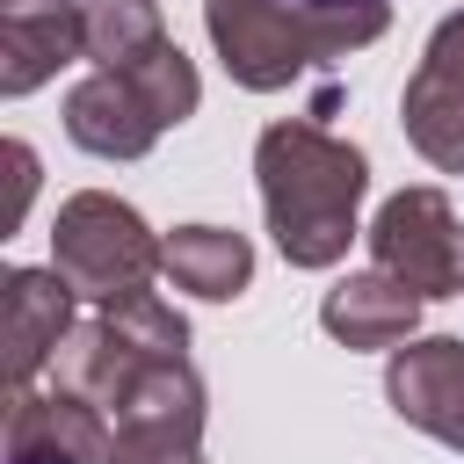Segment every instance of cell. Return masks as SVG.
<instances>
[{
	"label": "cell",
	"instance_id": "cell-11",
	"mask_svg": "<svg viewBox=\"0 0 464 464\" xmlns=\"http://www.w3.org/2000/svg\"><path fill=\"white\" fill-rule=\"evenodd\" d=\"M152 362H174V355H145L109 312H94V319H80L72 334H65V348L51 355V370H58V392H80V399H94L102 413H116L123 399H130V384L152 370Z\"/></svg>",
	"mask_w": 464,
	"mask_h": 464
},
{
	"label": "cell",
	"instance_id": "cell-5",
	"mask_svg": "<svg viewBox=\"0 0 464 464\" xmlns=\"http://www.w3.org/2000/svg\"><path fill=\"white\" fill-rule=\"evenodd\" d=\"M384 399L406 428L435 435L442 450H464V341L457 334L399 341L384 362Z\"/></svg>",
	"mask_w": 464,
	"mask_h": 464
},
{
	"label": "cell",
	"instance_id": "cell-6",
	"mask_svg": "<svg viewBox=\"0 0 464 464\" xmlns=\"http://www.w3.org/2000/svg\"><path fill=\"white\" fill-rule=\"evenodd\" d=\"M109 420L80 392H14L7 399V442L0 464H109Z\"/></svg>",
	"mask_w": 464,
	"mask_h": 464
},
{
	"label": "cell",
	"instance_id": "cell-8",
	"mask_svg": "<svg viewBox=\"0 0 464 464\" xmlns=\"http://www.w3.org/2000/svg\"><path fill=\"white\" fill-rule=\"evenodd\" d=\"M87 58V0H14L0 7V94L22 102L58 65Z\"/></svg>",
	"mask_w": 464,
	"mask_h": 464
},
{
	"label": "cell",
	"instance_id": "cell-12",
	"mask_svg": "<svg viewBox=\"0 0 464 464\" xmlns=\"http://www.w3.org/2000/svg\"><path fill=\"white\" fill-rule=\"evenodd\" d=\"M160 276L188 297H239L254 283V239L246 232H225V225H174L167 232V254H160Z\"/></svg>",
	"mask_w": 464,
	"mask_h": 464
},
{
	"label": "cell",
	"instance_id": "cell-1",
	"mask_svg": "<svg viewBox=\"0 0 464 464\" xmlns=\"http://www.w3.org/2000/svg\"><path fill=\"white\" fill-rule=\"evenodd\" d=\"M254 181H261V210L290 268H334L348 254L355 203L370 188L362 145L319 123H268L254 138Z\"/></svg>",
	"mask_w": 464,
	"mask_h": 464
},
{
	"label": "cell",
	"instance_id": "cell-14",
	"mask_svg": "<svg viewBox=\"0 0 464 464\" xmlns=\"http://www.w3.org/2000/svg\"><path fill=\"white\" fill-rule=\"evenodd\" d=\"M152 44H167L160 0H87V58L123 72L130 58H145Z\"/></svg>",
	"mask_w": 464,
	"mask_h": 464
},
{
	"label": "cell",
	"instance_id": "cell-10",
	"mask_svg": "<svg viewBox=\"0 0 464 464\" xmlns=\"http://www.w3.org/2000/svg\"><path fill=\"white\" fill-rule=\"evenodd\" d=\"M420 304H428V297L406 290L392 268H355V276H341V283L326 290L319 326H326L341 348H399V341H413Z\"/></svg>",
	"mask_w": 464,
	"mask_h": 464
},
{
	"label": "cell",
	"instance_id": "cell-4",
	"mask_svg": "<svg viewBox=\"0 0 464 464\" xmlns=\"http://www.w3.org/2000/svg\"><path fill=\"white\" fill-rule=\"evenodd\" d=\"M370 254L420 297H464V225L435 181L384 196V210L370 218Z\"/></svg>",
	"mask_w": 464,
	"mask_h": 464
},
{
	"label": "cell",
	"instance_id": "cell-2",
	"mask_svg": "<svg viewBox=\"0 0 464 464\" xmlns=\"http://www.w3.org/2000/svg\"><path fill=\"white\" fill-rule=\"evenodd\" d=\"M392 22L384 0L370 7H297V0H203V36L246 94H276L312 65H334L377 44Z\"/></svg>",
	"mask_w": 464,
	"mask_h": 464
},
{
	"label": "cell",
	"instance_id": "cell-15",
	"mask_svg": "<svg viewBox=\"0 0 464 464\" xmlns=\"http://www.w3.org/2000/svg\"><path fill=\"white\" fill-rule=\"evenodd\" d=\"M123 80L138 87V102L160 116V130L167 123H188L196 116V102H203V80H196V65H188V51L167 36V44H152L145 58H130L123 65Z\"/></svg>",
	"mask_w": 464,
	"mask_h": 464
},
{
	"label": "cell",
	"instance_id": "cell-3",
	"mask_svg": "<svg viewBox=\"0 0 464 464\" xmlns=\"http://www.w3.org/2000/svg\"><path fill=\"white\" fill-rule=\"evenodd\" d=\"M160 254H167V239H152V225L109 188H80L51 218V268H65V283L94 304L145 290L160 276Z\"/></svg>",
	"mask_w": 464,
	"mask_h": 464
},
{
	"label": "cell",
	"instance_id": "cell-20",
	"mask_svg": "<svg viewBox=\"0 0 464 464\" xmlns=\"http://www.w3.org/2000/svg\"><path fill=\"white\" fill-rule=\"evenodd\" d=\"M297 7H370V0H297Z\"/></svg>",
	"mask_w": 464,
	"mask_h": 464
},
{
	"label": "cell",
	"instance_id": "cell-16",
	"mask_svg": "<svg viewBox=\"0 0 464 464\" xmlns=\"http://www.w3.org/2000/svg\"><path fill=\"white\" fill-rule=\"evenodd\" d=\"M145 355H188V319L167 304V297H152V290H123V297H109L102 304Z\"/></svg>",
	"mask_w": 464,
	"mask_h": 464
},
{
	"label": "cell",
	"instance_id": "cell-19",
	"mask_svg": "<svg viewBox=\"0 0 464 464\" xmlns=\"http://www.w3.org/2000/svg\"><path fill=\"white\" fill-rule=\"evenodd\" d=\"M7 167H14V196H7V225H22V210H29V196H36V152L14 138L7 145Z\"/></svg>",
	"mask_w": 464,
	"mask_h": 464
},
{
	"label": "cell",
	"instance_id": "cell-18",
	"mask_svg": "<svg viewBox=\"0 0 464 464\" xmlns=\"http://www.w3.org/2000/svg\"><path fill=\"white\" fill-rule=\"evenodd\" d=\"M420 65H428V72H442V80H464V7L435 22V36H428Z\"/></svg>",
	"mask_w": 464,
	"mask_h": 464
},
{
	"label": "cell",
	"instance_id": "cell-21",
	"mask_svg": "<svg viewBox=\"0 0 464 464\" xmlns=\"http://www.w3.org/2000/svg\"><path fill=\"white\" fill-rule=\"evenodd\" d=\"M0 7H14V0H0Z\"/></svg>",
	"mask_w": 464,
	"mask_h": 464
},
{
	"label": "cell",
	"instance_id": "cell-7",
	"mask_svg": "<svg viewBox=\"0 0 464 464\" xmlns=\"http://www.w3.org/2000/svg\"><path fill=\"white\" fill-rule=\"evenodd\" d=\"M72 283L65 268H7L0 276V341H7V384L29 392V377L65 348V334L80 326L72 319Z\"/></svg>",
	"mask_w": 464,
	"mask_h": 464
},
{
	"label": "cell",
	"instance_id": "cell-17",
	"mask_svg": "<svg viewBox=\"0 0 464 464\" xmlns=\"http://www.w3.org/2000/svg\"><path fill=\"white\" fill-rule=\"evenodd\" d=\"M109 464H203V428H174V420H116Z\"/></svg>",
	"mask_w": 464,
	"mask_h": 464
},
{
	"label": "cell",
	"instance_id": "cell-13",
	"mask_svg": "<svg viewBox=\"0 0 464 464\" xmlns=\"http://www.w3.org/2000/svg\"><path fill=\"white\" fill-rule=\"evenodd\" d=\"M399 123H406V138L428 167L464 174V80H442V72L420 65L399 94Z\"/></svg>",
	"mask_w": 464,
	"mask_h": 464
},
{
	"label": "cell",
	"instance_id": "cell-9",
	"mask_svg": "<svg viewBox=\"0 0 464 464\" xmlns=\"http://www.w3.org/2000/svg\"><path fill=\"white\" fill-rule=\"evenodd\" d=\"M65 138L94 160H145L160 138V116L138 102V87L109 65H94L87 80H72L65 94Z\"/></svg>",
	"mask_w": 464,
	"mask_h": 464
}]
</instances>
